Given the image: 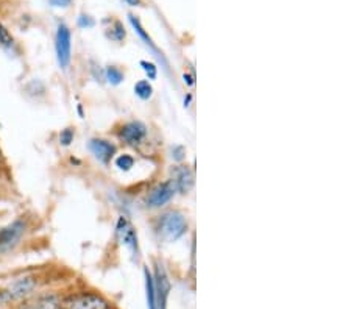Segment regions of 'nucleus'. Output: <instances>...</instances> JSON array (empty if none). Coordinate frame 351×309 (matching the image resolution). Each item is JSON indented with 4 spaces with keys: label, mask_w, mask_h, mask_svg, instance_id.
<instances>
[{
    "label": "nucleus",
    "mask_w": 351,
    "mask_h": 309,
    "mask_svg": "<svg viewBox=\"0 0 351 309\" xmlns=\"http://www.w3.org/2000/svg\"><path fill=\"white\" fill-rule=\"evenodd\" d=\"M33 288H35V283H33L30 278L16 281V283H13L11 286H8L7 289L0 292V301L8 303V301L22 299V297L27 295L28 292H32Z\"/></svg>",
    "instance_id": "obj_4"
},
{
    "label": "nucleus",
    "mask_w": 351,
    "mask_h": 309,
    "mask_svg": "<svg viewBox=\"0 0 351 309\" xmlns=\"http://www.w3.org/2000/svg\"><path fill=\"white\" fill-rule=\"evenodd\" d=\"M119 136L128 145H139L147 136V127L143 122H128L122 127Z\"/></svg>",
    "instance_id": "obj_5"
},
{
    "label": "nucleus",
    "mask_w": 351,
    "mask_h": 309,
    "mask_svg": "<svg viewBox=\"0 0 351 309\" xmlns=\"http://www.w3.org/2000/svg\"><path fill=\"white\" fill-rule=\"evenodd\" d=\"M60 301L53 295H41L19 305L18 309H58Z\"/></svg>",
    "instance_id": "obj_10"
},
{
    "label": "nucleus",
    "mask_w": 351,
    "mask_h": 309,
    "mask_svg": "<svg viewBox=\"0 0 351 309\" xmlns=\"http://www.w3.org/2000/svg\"><path fill=\"white\" fill-rule=\"evenodd\" d=\"M89 147H90V150H93V153L97 156L101 162H108L112 158V155L116 153L114 145L104 139H93L90 140Z\"/></svg>",
    "instance_id": "obj_9"
},
{
    "label": "nucleus",
    "mask_w": 351,
    "mask_h": 309,
    "mask_svg": "<svg viewBox=\"0 0 351 309\" xmlns=\"http://www.w3.org/2000/svg\"><path fill=\"white\" fill-rule=\"evenodd\" d=\"M22 232H24V223L14 222L10 227L0 230V251L10 249L11 245L16 244V240L21 238Z\"/></svg>",
    "instance_id": "obj_7"
},
{
    "label": "nucleus",
    "mask_w": 351,
    "mask_h": 309,
    "mask_svg": "<svg viewBox=\"0 0 351 309\" xmlns=\"http://www.w3.org/2000/svg\"><path fill=\"white\" fill-rule=\"evenodd\" d=\"M130 22H132V25L134 27V30L139 33V35H141V38H143V39H144V41H145L147 44H150V46L155 49V46H154V42H152V39L149 38V35H147V33L144 32V28H143V25H141V22H139L138 19H136V18H134V16H130Z\"/></svg>",
    "instance_id": "obj_13"
},
{
    "label": "nucleus",
    "mask_w": 351,
    "mask_h": 309,
    "mask_svg": "<svg viewBox=\"0 0 351 309\" xmlns=\"http://www.w3.org/2000/svg\"><path fill=\"white\" fill-rule=\"evenodd\" d=\"M117 233H119V238L123 244L127 247H130L132 250L138 249V236H136V232L133 228V225L130 223L127 219H121L117 223Z\"/></svg>",
    "instance_id": "obj_8"
},
{
    "label": "nucleus",
    "mask_w": 351,
    "mask_h": 309,
    "mask_svg": "<svg viewBox=\"0 0 351 309\" xmlns=\"http://www.w3.org/2000/svg\"><path fill=\"white\" fill-rule=\"evenodd\" d=\"M188 230V223H186L183 214L177 211H171L164 214L160 221V232L164 238L169 240H177Z\"/></svg>",
    "instance_id": "obj_2"
},
{
    "label": "nucleus",
    "mask_w": 351,
    "mask_h": 309,
    "mask_svg": "<svg viewBox=\"0 0 351 309\" xmlns=\"http://www.w3.org/2000/svg\"><path fill=\"white\" fill-rule=\"evenodd\" d=\"M58 309H111V306L104 297L89 294V292H80V294L71 295L60 301Z\"/></svg>",
    "instance_id": "obj_1"
},
{
    "label": "nucleus",
    "mask_w": 351,
    "mask_h": 309,
    "mask_svg": "<svg viewBox=\"0 0 351 309\" xmlns=\"http://www.w3.org/2000/svg\"><path fill=\"white\" fill-rule=\"evenodd\" d=\"M50 5L52 7H58V8H64V7H69L72 0H49Z\"/></svg>",
    "instance_id": "obj_19"
},
{
    "label": "nucleus",
    "mask_w": 351,
    "mask_h": 309,
    "mask_svg": "<svg viewBox=\"0 0 351 309\" xmlns=\"http://www.w3.org/2000/svg\"><path fill=\"white\" fill-rule=\"evenodd\" d=\"M55 47H56V56H58V63L63 69H66L71 63V30L66 24L58 25Z\"/></svg>",
    "instance_id": "obj_3"
},
{
    "label": "nucleus",
    "mask_w": 351,
    "mask_h": 309,
    "mask_svg": "<svg viewBox=\"0 0 351 309\" xmlns=\"http://www.w3.org/2000/svg\"><path fill=\"white\" fill-rule=\"evenodd\" d=\"M72 139H73V133H72V130H69V128L61 133V136H60V140L64 145H69L72 143Z\"/></svg>",
    "instance_id": "obj_17"
},
{
    "label": "nucleus",
    "mask_w": 351,
    "mask_h": 309,
    "mask_svg": "<svg viewBox=\"0 0 351 309\" xmlns=\"http://www.w3.org/2000/svg\"><path fill=\"white\" fill-rule=\"evenodd\" d=\"M134 91H136V94L139 95L141 99H144V100H145V99H149L150 95H152V86H150V83H149V82L143 80V82L136 83Z\"/></svg>",
    "instance_id": "obj_12"
},
{
    "label": "nucleus",
    "mask_w": 351,
    "mask_h": 309,
    "mask_svg": "<svg viewBox=\"0 0 351 309\" xmlns=\"http://www.w3.org/2000/svg\"><path fill=\"white\" fill-rule=\"evenodd\" d=\"M175 194V184L172 182H166L156 186L154 190H152L150 195L147 197V205L152 208H158L166 205L169 200L172 199Z\"/></svg>",
    "instance_id": "obj_6"
},
{
    "label": "nucleus",
    "mask_w": 351,
    "mask_h": 309,
    "mask_svg": "<svg viewBox=\"0 0 351 309\" xmlns=\"http://www.w3.org/2000/svg\"><path fill=\"white\" fill-rule=\"evenodd\" d=\"M106 74H108L110 82H112V83H114V84L121 83V80H122V78H123L122 72L119 71V69H116V67H110V69H108V72H106Z\"/></svg>",
    "instance_id": "obj_16"
},
{
    "label": "nucleus",
    "mask_w": 351,
    "mask_h": 309,
    "mask_svg": "<svg viewBox=\"0 0 351 309\" xmlns=\"http://www.w3.org/2000/svg\"><path fill=\"white\" fill-rule=\"evenodd\" d=\"M175 184V189H180L181 193H186L189 190L192 183H194V177H192V172L189 171L188 167H180L175 171V182H172Z\"/></svg>",
    "instance_id": "obj_11"
},
{
    "label": "nucleus",
    "mask_w": 351,
    "mask_h": 309,
    "mask_svg": "<svg viewBox=\"0 0 351 309\" xmlns=\"http://www.w3.org/2000/svg\"><path fill=\"white\" fill-rule=\"evenodd\" d=\"M0 44L5 47H10L11 44H13V36H11V33L7 30V27H3L0 24Z\"/></svg>",
    "instance_id": "obj_14"
},
{
    "label": "nucleus",
    "mask_w": 351,
    "mask_h": 309,
    "mask_svg": "<svg viewBox=\"0 0 351 309\" xmlns=\"http://www.w3.org/2000/svg\"><path fill=\"white\" fill-rule=\"evenodd\" d=\"M116 164H117V167L123 169V171H128L130 167H133L134 160L130 155H122V156H119V158L116 160Z\"/></svg>",
    "instance_id": "obj_15"
},
{
    "label": "nucleus",
    "mask_w": 351,
    "mask_h": 309,
    "mask_svg": "<svg viewBox=\"0 0 351 309\" xmlns=\"http://www.w3.org/2000/svg\"><path fill=\"white\" fill-rule=\"evenodd\" d=\"M123 2L128 3L130 7H141L143 5V0H123Z\"/></svg>",
    "instance_id": "obj_20"
},
{
    "label": "nucleus",
    "mask_w": 351,
    "mask_h": 309,
    "mask_svg": "<svg viewBox=\"0 0 351 309\" xmlns=\"http://www.w3.org/2000/svg\"><path fill=\"white\" fill-rule=\"evenodd\" d=\"M143 66H144V71L147 72V74H149L152 80H154V78L156 77V67L152 63H144V61H143Z\"/></svg>",
    "instance_id": "obj_18"
}]
</instances>
